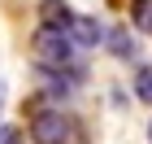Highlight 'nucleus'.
Masks as SVG:
<instances>
[{"label": "nucleus", "mask_w": 152, "mask_h": 144, "mask_svg": "<svg viewBox=\"0 0 152 144\" xmlns=\"http://www.w3.org/2000/svg\"><path fill=\"white\" fill-rule=\"evenodd\" d=\"M70 39L83 48V52H87V48H100V44H104V22H100V18H91V13H74Z\"/></svg>", "instance_id": "obj_3"}, {"label": "nucleus", "mask_w": 152, "mask_h": 144, "mask_svg": "<svg viewBox=\"0 0 152 144\" xmlns=\"http://www.w3.org/2000/svg\"><path fill=\"white\" fill-rule=\"evenodd\" d=\"M0 144H22V135H18V127H4V131H0Z\"/></svg>", "instance_id": "obj_8"}, {"label": "nucleus", "mask_w": 152, "mask_h": 144, "mask_svg": "<svg viewBox=\"0 0 152 144\" xmlns=\"http://www.w3.org/2000/svg\"><path fill=\"white\" fill-rule=\"evenodd\" d=\"M0 109H4V83H0Z\"/></svg>", "instance_id": "obj_9"}, {"label": "nucleus", "mask_w": 152, "mask_h": 144, "mask_svg": "<svg viewBox=\"0 0 152 144\" xmlns=\"http://www.w3.org/2000/svg\"><path fill=\"white\" fill-rule=\"evenodd\" d=\"M130 22L152 35V0H130Z\"/></svg>", "instance_id": "obj_6"}, {"label": "nucleus", "mask_w": 152, "mask_h": 144, "mask_svg": "<svg viewBox=\"0 0 152 144\" xmlns=\"http://www.w3.org/2000/svg\"><path fill=\"white\" fill-rule=\"evenodd\" d=\"M31 144H70L74 140V118L61 105H39L31 114Z\"/></svg>", "instance_id": "obj_2"}, {"label": "nucleus", "mask_w": 152, "mask_h": 144, "mask_svg": "<svg viewBox=\"0 0 152 144\" xmlns=\"http://www.w3.org/2000/svg\"><path fill=\"white\" fill-rule=\"evenodd\" d=\"M74 9L65 0H39V26H57V31H70Z\"/></svg>", "instance_id": "obj_5"}, {"label": "nucleus", "mask_w": 152, "mask_h": 144, "mask_svg": "<svg viewBox=\"0 0 152 144\" xmlns=\"http://www.w3.org/2000/svg\"><path fill=\"white\" fill-rule=\"evenodd\" d=\"M104 48L113 52L117 61H135V57H139V39L130 35L126 26H109V31H104Z\"/></svg>", "instance_id": "obj_4"}, {"label": "nucleus", "mask_w": 152, "mask_h": 144, "mask_svg": "<svg viewBox=\"0 0 152 144\" xmlns=\"http://www.w3.org/2000/svg\"><path fill=\"white\" fill-rule=\"evenodd\" d=\"M148 140H152V127H148Z\"/></svg>", "instance_id": "obj_10"}, {"label": "nucleus", "mask_w": 152, "mask_h": 144, "mask_svg": "<svg viewBox=\"0 0 152 144\" xmlns=\"http://www.w3.org/2000/svg\"><path fill=\"white\" fill-rule=\"evenodd\" d=\"M31 52H35V66H48V70H74V66H83V48L70 39V31H57V26H35Z\"/></svg>", "instance_id": "obj_1"}, {"label": "nucleus", "mask_w": 152, "mask_h": 144, "mask_svg": "<svg viewBox=\"0 0 152 144\" xmlns=\"http://www.w3.org/2000/svg\"><path fill=\"white\" fill-rule=\"evenodd\" d=\"M135 96L143 105H152V66H139L135 70Z\"/></svg>", "instance_id": "obj_7"}]
</instances>
